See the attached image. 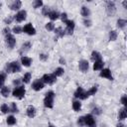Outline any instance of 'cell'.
Listing matches in <instances>:
<instances>
[{
	"mask_svg": "<svg viewBox=\"0 0 127 127\" xmlns=\"http://www.w3.org/2000/svg\"><path fill=\"white\" fill-rule=\"evenodd\" d=\"M55 96H56V93H55L54 91H52V90L48 91V92L46 93L45 98H44V105H45L46 107H48V108H53Z\"/></svg>",
	"mask_w": 127,
	"mask_h": 127,
	"instance_id": "6da1fadb",
	"label": "cell"
},
{
	"mask_svg": "<svg viewBox=\"0 0 127 127\" xmlns=\"http://www.w3.org/2000/svg\"><path fill=\"white\" fill-rule=\"evenodd\" d=\"M21 70V66L17 62H12L6 64V72H19Z\"/></svg>",
	"mask_w": 127,
	"mask_h": 127,
	"instance_id": "7a4b0ae2",
	"label": "cell"
},
{
	"mask_svg": "<svg viewBox=\"0 0 127 127\" xmlns=\"http://www.w3.org/2000/svg\"><path fill=\"white\" fill-rule=\"evenodd\" d=\"M25 93H26V90L23 86H16L12 91V95L19 98V99L23 98L25 96Z\"/></svg>",
	"mask_w": 127,
	"mask_h": 127,
	"instance_id": "3957f363",
	"label": "cell"
},
{
	"mask_svg": "<svg viewBox=\"0 0 127 127\" xmlns=\"http://www.w3.org/2000/svg\"><path fill=\"white\" fill-rule=\"evenodd\" d=\"M57 79V76L54 74V73H46L43 75L42 77V80L44 81V83H48V84H53L55 83Z\"/></svg>",
	"mask_w": 127,
	"mask_h": 127,
	"instance_id": "277c9868",
	"label": "cell"
},
{
	"mask_svg": "<svg viewBox=\"0 0 127 127\" xmlns=\"http://www.w3.org/2000/svg\"><path fill=\"white\" fill-rule=\"evenodd\" d=\"M74 97L75 98H79V99H86L88 97V94H87V91H85L82 87H77V89L75 90L74 92Z\"/></svg>",
	"mask_w": 127,
	"mask_h": 127,
	"instance_id": "5b68a950",
	"label": "cell"
},
{
	"mask_svg": "<svg viewBox=\"0 0 127 127\" xmlns=\"http://www.w3.org/2000/svg\"><path fill=\"white\" fill-rule=\"evenodd\" d=\"M84 118V125H87L88 127H95V120L93 118V116L91 114H87L85 116H83Z\"/></svg>",
	"mask_w": 127,
	"mask_h": 127,
	"instance_id": "8992f818",
	"label": "cell"
},
{
	"mask_svg": "<svg viewBox=\"0 0 127 127\" xmlns=\"http://www.w3.org/2000/svg\"><path fill=\"white\" fill-rule=\"evenodd\" d=\"M106 12H107V14H108L109 16H112V15L115 14V12H116V6H115L114 2H112V1H108V2H107Z\"/></svg>",
	"mask_w": 127,
	"mask_h": 127,
	"instance_id": "52a82bcc",
	"label": "cell"
},
{
	"mask_svg": "<svg viewBox=\"0 0 127 127\" xmlns=\"http://www.w3.org/2000/svg\"><path fill=\"white\" fill-rule=\"evenodd\" d=\"M23 31H24L26 34L30 35V36H32V35H35V34H36V29L33 27V25H32L31 23H28V24H26V25L24 26V28H23Z\"/></svg>",
	"mask_w": 127,
	"mask_h": 127,
	"instance_id": "ba28073f",
	"label": "cell"
},
{
	"mask_svg": "<svg viewBox=\"0 0 127 127\" xmlns=\"http://www.w3.org/2000/svg\"><path fill=\"white\" fill-rule=\"evenodd\" d=\"M27 17V12L25 10H20L15 16H14V19L17 21V22H23Z\"/></svg>",
	"mask_w": 127,
	"mask_h": 127,
	"instance_id": "9c48e42d",
	"label": "cell"
},
{
	"mask_svg": "<svg viewBox=\"0 0 127 127\" xmlns=\"http://www.w3.org/2000/svg\"><path fill=\"white\" fill-rule=\"evenodd\" d=\"M44 85H45V83H44V81H43L42 79H36V80L33 82L32 87H33L34 90L39 91V90H41V89L44 88Z\"/></svg>",
	"mask_w": 127,
	"mask_h": 127,
	"instance_id": "30bf717a",
	"label": "cell"
},
{
	"mask_svg": "<svg viewBox=\"0 0 127 127\" xmlns=\"http://www.w3.org/2000/svg\"><path fill=\"white\" fill-rule=\"evenodd\" d=\"M78 67H79V69H80L82 72H86V71L88 70V67H89L88 62L85 61V60L79 61V63H78Z\"/></svg>",
	"mask_w": 127,
	"mask_h": 127,
	"instance_id": "8fae6325",
	"label": "cell"
},
{
	"mask_svg": "<svg viewBox=\"0 0 127 127\" xmlns=\"http://www.w3.org/2000/svg\"><path fill=\"white\" fill-rule=\"evenodd\" d=\"M99 75H100L101 77H106V78H108V79H110V80L113 79L112 74H111V71H110L109 68H102Z\"/></svg>",
	"mask_w": 127,
	"mask_h": 127,
	"instance_id": "7c38bea8",
	"label": "cell"
},
{
	"mask_svg": "<svg viewBox=\"0 0 127 127\" xmlns=\"http://www.w3.org/2000/svg\"><path fill=\"white\" fill-rule=\"evenodd\" d=\"M6 44H7V46H8L9 48H13V47L15 46L16 40H15V38H14L11 34L8 35V36H6Z\"/></svg>",
	"mask_w": 127,
	"mask_h": 127,
	"instance_id": "4fadbf2b",
	"label": "cell"
},
{
	"mask_svg": "<svg viewBox=\"0 0 127 127\" xmlns=\"http://www.w3.org/2000/svg\"><path fill=\"white\" fill-rule=\"evenodd\" d=\"M27 115L30 118H33L36 116V108L33 105H29L27 108Z\"/></svg>",
	"mask_w": 127,
	"mask_h": 127,
	"instance_id": "5bb4252c",
	"label": "cell"
},
{
	"mask_svg": "<svg viewBox=\"0 0 127 127\" xmlns=\"http://www.w3.org/2000/svg\"><path fill=\"white\" fill-rule=\"evenodd\" d=\"M126 117H127V109H126V107H123V108H121V109L119 110L118 119L123 120V119H125Z\"/></svg>",
	"mask_w": 127,
	"mask_h": 127,
	"instance_id": "9a60e30c",
	"label": "cell"
},
{
	"mask_svg": "<svg viewBox=\"0 0 127 127\" xmlns=\"http://www.w3.org/2000/svg\"><path fill=\"white\" fill-rule=\"evenodd\" d=\"M21 6H22V2L20 0H16L10 5V8H11V10H19L21 8Z\"/></svg>",
	"mask_w": 127,
	"mask_h": 127,
	"instance_id": "2e32d148",
	"label": "cell"
},
{
	"mask_svg": "<svg viewBox=\"0 0 127 127\" xmlns=\"http://www.w3.org/2000/svg\"><path fill=\"white\" fill-rule=\"evenodd\" d=\"M21 63L24 66H30L32 64V59L28 58V57H22L21 58Z\"/></svg>",
	"mask_w": 127,
	"mask_h": 127,
	"instance_id": "e0dca14e",
	"label": "cell"
},
{
	"mask_svg": "<svg viewBox=\"0 0 127 127\" xmlns=\"http://www.w3.org/2000/svg\"><path fill=\"white\" fill-rule=\"evenodd\" d=\"M103 65H104V64H103V62L100 60V61H96V62H94V64H93V69L94 70H99V69H102L103 68Z\"/></svg>",
	"mask_w": 127,
	"mask_h": 127,
	"instance_id": "ac0fdd59",
	"label": "cell"
},
{
	"mask_svg": "<svg viewBox=\"0 0 127 127\" xmlns=\"http://www.w3.org/2000/svg\"><path fill=\"white\" fill-rule=\"evenodd\" d=\"M80 13H81V15H82L83 17H85V18H87V17L90 15V11H89V9H88L87 7H85V6H82V7H81Z\"/></svg>",
	"mask_w": 127,
	"mask_h": 127,
	"instance_id": "d6986e66",
	"label": "cell"
},
{
	"mask_svg": "<svg viewBox=\"0 0 127 127\" xmlns=\"http://www.w3.org/2000/svg\"><path fill=\"white\" fill-rule=\"evenodd\" d=\"M48 16H49V18H50L51 20H53V21H54V20H57V19L60 17V14H59L57 11L53 10V11H51V12L49 13V15H48Z\"/></svg>",
	"mask_w": 127,
	"mask_h": 127,
	"instance_id": "ffe728a7",
	"label": "cell"
},
{
	"mask_svg": "<svg viewBox=\"0 0 127 127\" xmlns=\"http://www.w3.org/2000/svg\"><path fill=\"white\" fill-rule=\"evenodd\" d=\"M91 59H92L94 62H96V61H100V60H101V55H100L98 52L93 51V52L91 53Z\"/></svg>",
	"mask_w": 127,
	"mask_h": 127,
	"instance_id": "44dd1931",
	"label": "cell"
},
{
	"mask_svg": "<svg viewBox=\"0 0 127 127\" xmlns=\"http://www.w3.org/2000/svg\"><path fill=\"white\" fill-rule=\"evenodd\" d=\"M80 108H81V103H80L79 101L75 100V101L72 102V109H73L74 111H79Z\"/></svg>",
	"mask_w": 127,
	"mask_h": 127,
	"instance_id": "7402d4cb",
	"label": "cell"
},
{
	"mask_svg": "<svg viewBox=\"0 0 127 127\" xmlns=\"http://www.w3.org/2000/svg\"><path fill=\"white\" fill-rule=\"evenodd\" d=\"M126 24H127V22H126V20H124V19H118V20H117V27H118L119 29H123V28L126 26Z\"/></svg>",
	"mask_w": 127,
	"mask_h": 127,
	"instance_id": "603a6c76",
	"label": "cell"
},
{
	"mask_svg": "<svg viewBox=\"0 0 127 127\" xmlns=\"http://www.w3.org/2000/svg\"><path fill=\"white\" fill-rule=\"evenodd\" d=\"M55 33H56V35L58 36V37H64V35H65V33H64V31L61 28V27H59V28H56V30H55Z\"/></svg>",
	"mask_w": 127,
	"mask_h": 127,
	"instance_id": "cb8c5ba5",
	"label": "cell"
},
{
	"mask_svg": "<svg viewBox=\"0 0 127 127\" xmlns=\"http://www.w3.org/2000/svg\"><path fill=\"white\" fill-rule=\"evenodd\" d=\"M0 92H1V94H2L4 97H7V96L9 95L10 89H9V87H7V86H3V87L1 88V90H0Z\"/></svg>",
	"mask_w": 127,
	"mask_h": 127,
	"instance_id": "d4e9b609",
	"label": "cell"
},
{
	"mask_svg": "<svg viewBox=\"0 0 127 127\" xmlns=\"http://www.w3.org/2000/svg\"><path fill=\"white\" fill-rule=\"evenodd\" d=\"M6 122H7L8 125H14V124H16V118L13 115H10V116L7 117Z\"/></svg>",
	"mask_w": 127,
	"mask_h": 127,
	"instance_id": "484cf974",
	"label": "cell"
},
{
	"mask_svg": "<svg viewBox=\"0 0 127 127\" xmlns=\"http://www.w3.org/2000/svg\"><path fill=\"white\" fill-rule=\"evenodd\" d=\"M64 70L63 67H57V68L55 69V71H54V74H55L56 76H62V75L64 74Z\"/></svg>",
	"mask_w": 127,
	"mask_h": 127,
	"instance_id": "4316f807",
	"label": "cell"
},
{
	"mask_svg": "<svg viewBox=\"0 0 127 127\" xmlns=\"http://www.w3.org/2000/svg\"><path fill=\"white\" fill-rule=\"evenodd\" d=\"M30 79H31V73L30 72H27V73L24 74V76L22 78V81L24 83H29L30 82Z\"/></svg>",
	"mask_w": 127,
	"mask_h": 127,
	"instance_id": "83f0119b",
	"label": "cell"
},
{
	"mask_svg": "<svg viewBox=\"0 0 127 127\" xmlns=\"http://www.w3.org/2000/svg\"><path fill=\"white\" fill-rule=\"evenodd\" d=\"M64 24L66 25V28H69V29H74V26H75V24H74V22L73 21H71V20H66L65 22H64Z\"/></svg>",
	"mask_w": 127,
	"mask_h": 127,
	"instance_id": "f1b7e54d",
	"label": "cell"
},
{
	"mask_svg": "<svg viewBox=\"0 0 127 127\" xmlns=\"http://www.w3.org/2000/svg\"><path fill=\"white\" fill-rule=\"evenodd\" d=\"M116 39H117V32L116 31H110L109 32V40L115 41Z\"/></svg>",
	"mask_w": 127,
	"mask_h": 127,
	"instance_id": "f546056e",
	"label": "cell"
},
{
	"mask_svg": "<svg viewBox=\"0 0 127 127\" xmlns=\"http://www.w3.org/2000/svg\"><path fill=\"white\" fill-rule=\"evenodd\" d=\"M42 6H43V1H42V0H35V1L33 2V7H34L35 9L40 8V7H42Z\"/></svg>",
	"mask_w": 127,
	"mask_h": 127,
	"instance_id": "4dcf8cb0",
	"label": "cell"
},
{
	"mask_svg": "<svg viewBox=\"0 0 127 127\" xmlns=\"http://www.w3.org/2000/svg\"><path fill=\"white\" fill-rule=\"evenodd\" d=\"M97 92V86H92L88 91H87V94H88V96H90V95H94L95 93Z\"/></svg>",
	"mask_w": 127,
	"mask_h": 127,
	"instance_id": "1f68e13d",
	"label": "cell"
},
{
	"mask_svg": "<svg viewBox=\"0 0 127 127\" xmlns=\"http://www.w3.org/2000/svg\"><path fill=\"white\" fill-rule=\"evenodd\" d=\"M45 28H46L48 31H53V30L55 29V25H54V23H52V22H49V23H47V24H46Z\"/></svg>",
	"mask_w": 127,
	"mask_h": 127,
	"instance_id": "d6a6232c",
	"label": "cell"
},
{
	"mask_svg": "<svg viewBox=\"0 0 127 127\" xmlns=\"http://www.w3.org/2000/svg\"><path fill=\"white\" fill-rule=\"evenodd\" d=\"M0 109H1V111H2L3 113H7V112H9V110H10V109H9V107H8V105H7V104H5V103L1 105Z\"/></svg>",
	"mask_w": 127,
	"mask_h": 127,
	"instance_id": "836d02e7",
	"label": "cell"
},
{
	"mask_svg": "<svg viewBox=\"0 0 127 127\" xmlns=\"http://www.w3.org/2000/svg\"><path fill=\"white\" fill-rule=\"evenodd\" d=\"M22 31H23V28H21L20 26H15L13 28V33H15V34H20Z\"/></svg>",
	"mask_w": 127,
	"mask_h": 127,
	"instance_id": "e575fe53",
	"label": "cell"
},
{
	"mask_svg": "<svg viewBox=\"0 0 127 127\" xmlns=\"http://www.w3.org/2000/svg\"><path fill=\"white\" fill-rule=\"evenodd\" d=\"M50 12H51V10H50V8H49L48 6H45V7L43 8V10H42V13H43V15H45V16H48Z\"/></svg>",
	"mask_w": 127,
	"mask_h": 127,
	"instance_id": "d590c367",
	"label": "cell"
},
{
	"mask_svg": "<svg viewBox=\"0 0 127 127\" xmlns=\"http://www.w3.org/2000/svg\"><path fill=\"white\" fill-rule=\"evenodd\" d=\"M30 48H31V43H29V42L24 43L22 45V50H24V51H28Z\"/></svg>",
	"mask_w": 127,
	"mask_h": 127,
	"instance_id": "8d00e7d4",
	"label": "cell"
},
{
	"mask_svg": "<svg viewBox=\"0 0 127 127\" xmlns=\"http://www.w3.org/2000/svg\"><path fill=\"white\" fill-rule=\"evenodd\" d=\"M11 112H18V107H17V105H16V103L15 102H12L11 103Z\"/></svg>",
	"mask_w": 127,
	"mask_h": 127,
	"instance_id": "74e56055",
	"label": "cell"
},
{
	"mask_svg": "<svg viewBox=\"0 0 127 127\" xmlns=\"http://www.w3.org/2000/svg\"><path fill=\"white\" fill-rule=\"evenodd\" d=\"M6 79V73L3 72V71H0V81L1 82H4Z\"/></svg>",
	"mask_w": 127,
	"mask_h": 127,
	"instance_id": "f35d334b",
	"label": "cell"
},
{
	"mask_svg": "<svg viewBox=\"0 0 127 127\" xmlns=\"http://www.w3.org/2000/svg\"><path fill=\"white\" fill-rule=\"evenodd\" d=\"M77 124H78L79 126H83V125H84V118H83V116H81V117L78 118V120H77Z\"/></svg>",
	"mask_w": 127,
	"mask_h": 127,
	"instance_id": "ab89813d",
	"label": "cell"
},
{
	"mask_svg": "<svg viewBox=\"0 0 127 127\" xmlns=\"http://www.w3.org/2000/svg\"><path fill=\"white\" fill-rule=\"evenodd\" d=\"M61 19H62L63 22H65L67 20V14L66 13H62L61 14Z\"/></svg>",
	"mask_w": 127,
	"mask_h": 127,
	"instance_id": "60d3db41",
	"label": "cell"
},
{
	"mask_svg": "<svg viewBox=\"0 0 127 127\" xmlns=\"http://www.w3.org/2000/svg\"><path fill=\"white\" fill-rule=\"evenodd\" d=\"M121 103H122L124 106L127 104V96H126V95H123V96L121 97Z\"/></svg>",
	"mask_w": 127,
	"mask_h": 127,
	"instance_id": "b9f144b4",
	"label": "cell"
},
{
	"mask_svg": "<svg viewBox=\"0 0 127 127\" xmlns=\"http://www.w3.org/2000/svg\"><path fill=\"white\" fill-rule=\"evenodd\" d=\"M3 34H4L5 36L10 35V29H9V27H6V28L3 29Z\"/></svg>",
	"mask_w": 127,
	"mask_h": 127,
	"instance_id": "7bdbcfd3",
	"label": "cell"
},
{
	"mask_svg": "<svg viewBox=\"0 0 127 127\" xmlns=\"http://www.w3.org/2000/svg\"><path fill=\"white\" fill-rule=\"evenodd\" d=\"M39 58H40L41 61H47V60H48V56L45 55V54H40Z\"/></svg>",
	"mask_w": 127,
	"mask_h": 127,
	"instance_id": "ee69618b",
	"label": "cell"
},
{
	"mask_svg": "<svg viewBox=\"0 0 127 127\" xmlns=\"http://www.w3.org/2000/svg\"><path fill=\"white\" fill-rule=\"evenodd\" d=\"M92 112L95 113V114H97V115H99V114L101 113V110H100L99 108H97V107H94V108L92 109Z\"/></svg>",
	"mask_w": 127,
	"mask_h": 127,
	"instance_id": "f6af8a7d",
	"label": "cell"
},
{
	"mask_svg": "<svg viewBox=\"0 0 127 127\" xmlns=\"http://www.w3.org/2000/svg\"><path fill=\"white\" fill-rule=\"evenodd\" d=\"M83 23H84V26H86V27H90L91 26V21L90 20H84L83 21Z\"/></svg>",
	"mask_w": 127,
	"mask_h": 127,
	"instance_id": "bcb514c9",
	"label": "cell"
},
{
	"mask_svg": "<svg viewBox=\"0 0 127 127\" xmlns=\"http://www.w3.org/2000/svg\"><path fill=\"white\" fill-rule=\"evenodd\" d=\"M4 22H5V24H7V25H9V24H11V22H12V18H6L5 20H4Z\"/></svg>",
	"mask_w": 127,
	"mask_h": 127,
	"instance_id": "7dc6e473",
	"label": "cell"
},
{
	"mask_svg": "<svg viewBox=\"0 0 127 127\" xmlns=\"http://www.w3.org/2000/svg\"><path fill=\"white\" fill-rule=\"evenodd\" d=\"M13 83H14L15 85H18V84L20 83V80H19V79H15V80L13 81Z\"/></svg>",
	"mask_w": 127,
	"mask_h": 127,
	"instance_id": "c3c4849f",
	"label": "cell"
},
{
	"mask_svg": "<svg viewBox=\"0 0 127 127\" xmlns=\"http://www.w3.org/2000/svg\"><path fill=\"white\" fill-rule=\"evenodd\" d=\"M64 63H65V61H64L63 58H61V59H60V64H64Z\"/></svg>",
	"mask_w": 127,
	"mask_h": 127,
	"instance_id": "681fc988",
	"label": "cell"
},
{
	"mask_svg": "<svg viewBox=\"0 0 127 127\" xmlns=\"http://www.w3.org/2000/svg\"><path fill=\"white\" fill-rule=\"evenodd\" d=\"M123 6L124 8H127V1H123Z\"/></svg>",
	"mask_w": 127,
	"mask_h": 127,
	"instance_id": "f907efd6",
	"label": "cell"
},
{
	"mask_svg": "<svg viewBox=\"0 0 127 127\" xmlns=\"http://www.w3.org/2000/svg\"><path fill=\"white\" fill-rule=\"evenodd\" d=\"M3 83H4V82H1V81H0V87H3V86H4Z\"/></svg>",
	"mask_w": 127,
	"mask_h": 127,
	"instance_id": "816d5d0a",
	"label": "cell"
},
{
	"mask_svg": "<svg viewBox=\"0 0 127 127\" xmlns=\"http://www.w3.org/2000/svg\"><path fill=\"white\" fill-rule=\"evenodd\" d=\"M48 127H56L55 125H53V124H49V126Z\"/></svg>",
	"mask_w": 127,
	"mask_h": 127,
	"instance_id": "f5cc1de1",
	"label": "cell"
},
{
	"mask_svg": "<svg viewBox=\"0 0 127 127\" xmlns=\"http://www.w3.org/2000/svg\"><path fill=\"white\" fill-rule=\"evenodd\" d=\"M117 127H124V126H123V125H118Z\"/></svg>",
	"mask_w": 127,
	"mask_h": 127,
	"instance_id": "db71d44e",
	"label": "cell"
}]
</instances>
